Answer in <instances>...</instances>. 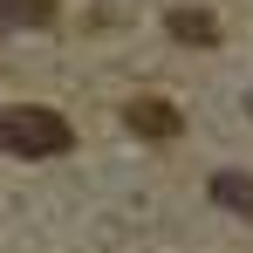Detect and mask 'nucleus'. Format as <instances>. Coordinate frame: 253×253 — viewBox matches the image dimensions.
Here are the masks:
<instances>
[{
    "instance_id": "nucleus-1",
    "label": "nucleus",
    "mask_w": 253,
    "mask_h": 253,
    "mask_svg": "<svg viewBox=\"0 0 253 253\" xmlns=\"http://www.w3.org/2000/svg\"><path fill=\"white\" fill-rule=\"evenodd\" d=\"M76 144V130L62 110H42V103H14L7 117H0V151H14V158H62Z\"/></svg>"
},
{
    "instance_id": "nucleus-2",
    "label": "nucleus",
    "mask_w": 253,
    "mask_h": 253,
    "mask_svg": "<svg viewBox=\"0 0 253 253\" xmlns=\"http://www.w3.org/2000/svg\"><path fill=\"white\" fill-rule=\"evenodd\" d=\"M124 124H130V137H151V144H171V137H185V117L171 110V103H158V96H137L124 110Z\"/></svg>"
},
{
    "instance_id": "nucleus-3",
    "label": "nucleus",
    "mask_w": 253,
    "mask_h": 253,
    "mask_svg": "<svg viewBox=\"0 0 253 253\" xmlns=\"http://www.w3.org/2000/svg\"><path fill=\"white\" fill-rule=\"evenodd\" d=\"M55 28V0H0V35H35Z\"/></svg>"
},
{
    "instance_id": "nucleus-4",
    "label": "nucleus",
    "mask_w": 253,
    "mask_h": 253,
    "mask_svg": "<svg viewBox=\"0 0 253 253\" xmlns=\"http://www.w3.org/2000/svg\"><path fill=\"white\" fill-rule=\"evenodd\" d=\"M165 28H171V42H192V48H212V42H219V21H212L206 7H171Z\"/></svg>"
},
{
    "instance_id": "nucleus-5",
    "label": "nucleus",
    "mask_w": 253,
    "mask_h": 253,
    "mask_svg": "<svg viewBox=\"0 0 253 253\" xmlns=\"http://www.w3.org/2000/svg\"><path fill=\"white\" fill-rule=\"evenodd\" d=\"M212 199L226 212H240V219H253V171H219L212 178Z\"/></svg>"
}]
</instances>
